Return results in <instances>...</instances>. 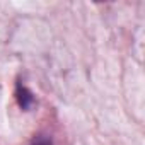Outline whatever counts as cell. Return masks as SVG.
<instances>
[{"label": "cell", "instance_id": "2", "mask_svg": "<svg viewBox=\"0 0 145 145\" xmlns=\"http://www.w3.org/2000/svg\"><path fill=\"white\" fill-rule=\"evenodd\" d=\"M31 145H53V142H51L50 138H38V140H34Z\"/></svg>", "mask_w": 145, "mask_h": 145}, {"label": "cell", "instance_id": "1", "mask_svg": "<svg viewBox=\"0 0 145 145\" xmlns=\"http://www.w3.org/2000/svg\"><path fill=\"white\" fill-rule=\"evenodd\" d=\"M16 96H17V101H19V106L22 108V109H31L33 108V104H34V96H33V92L26 87V86H22V84H17V91H16Z\"/></svg>", "mask_w": 145, "mask_h": 145}]
</instances>
